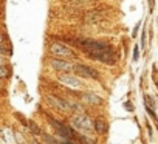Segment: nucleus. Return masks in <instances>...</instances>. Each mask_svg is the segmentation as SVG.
<instances>
[{
    "label": "nucleus",
    "mask_w": 158,
    "mask_h": 144,
    "mask_svg": "<svg viewBox=\"0 0 158 144\" xmlns=\"http://www.w3.org/2000/svg\"><path fill=\"white\" fill-rule=\"evenodd\" d=\"M77 45L81 47L82 51L89 53L93 59H98L99 54H102L104 51L110 50L112 47L109 43H104V42H98V40H92V39H85V40H79Z\"/></svg>",
    "instance_id": "nucleus-1"
},
{
    "label": "nucleus",
    "mask_w": 158,
    "mask_h": 144,
    "mask_svg": "<svg viewBox=\"0 0 158 144\" xmlns=\"http://www.w3.org/2000/svg\"><path fill=\"white\" fill-rule=\"evenodd\" d=\"M50 51H51V54H54V56H57V57H60V59H73V57L76 56L71 48L64 47V45L59 43V42H53L51 47H50Z\"/></svg>",
    "instance_id": "nucleus-2"
},
{
    "label": "nucleus",
    "mask_w": 158,
    "mask_h": 144,
    "mask_svg": "<svg viewBox=\"0 0 158 144\" xmlns=\"http://www.w3.org/2000/svg\"><path fill=\"white\" fill-rule=\"evenodd\" d=\"M73 70L76 71V73L81 76V78H84V79H98V71L96 70H93L92 67H87V65H82V64H77V65H74L73 67Z\"/></svg>",
    "instance_id": "nucleus-3"
},
{
    "label": "nucleus",
    "mask_w": 158,
    "mask_h": 144,
    "mask_svg": "<svg viewBox=\"0 0 158 144\" xmlns=\"http://www.w3.org/2000/svg\"><path fill=\"white\" fill-rule=\"evenodd\" d=\"M50 122L56 127V130L59 132V135L62 136V138H68V139H74V138H77V135L74 133V130L71 129V127H68V125H65V124H62V122H59V121H56V119H50Z\"/></svg>",
    "instance_id": "nucleus-4"
},
{
    "label": "nucleus",
    "mask_w": 158,
    "mask_h": 144,
    "mask_svg": "<svg viewBox=\"0 0 158 144\" xmlns=\"http://www.w3.org/2000/svg\"><path fill=\"white\" fill-rule=\"evenodd\" d=\"M71 124L76 127V129H81V130H85V132H92L93 130V125L90 122V119L84 115H76L73 116L71 119Z\"/></svg>",
    "instance_id": "nucleus-5"
},
{
    "label": "nucleus",
    "mask_w": 158,
    "mask_h": 144,
    "mask_svg": "<svg viewBox=\"0 0 158 144\" xmlns=\"http://www.w3.org/2000/svg\"><path fill=\"white\" fill-rule=\"evenodd\" d=\"M50 65L54 68V70H59V71H64V73H70L73 70L74 65H71L70 62L64 60V59H51L50 60Z\"/></svg>",
    "instance_id": "nucleus-6"
},
{
    "label": "nucleus",
    "mask_w": 158,
    "mask_h": 144,
    "mask_svg": "<svg viewBox=\"0 0 158 144\" xmlns=\"http://www.w3.org/2000/svg\"><path fill=\"white\" fill-rule=\"evenodd\" d=\"M57 79H59V82H62L65 85H70V87H74V88L81 87V81H79L76 76H71L70 73H62V75H59Z\"/></svg>",
    "instance_id": "nucleus-7"
},
{
    "label": "nucleus",
    "mask_w": 158,
    "mask_h": 144,
    "mask_svg": "<svg viewBox=\"0 0 158 144\" xmlns=\"http://www.w3.org/2000/svg\"><path fill=\"white\" fill-rule=\"evenodd\" d=\"M98 60H101V62H104V64H115V62H116V54H115V51L110 48V50L104 51L102 54H99V56H98Z\"/></svg>",
    "instance_id": "nucleus-8"
},
{
    "label": "nucleus",
    "mask_w": 158,
    "mask_h": 144,
    "mask_svg": "<svg viewBox=\"0 0 158 144\" xmlns=\"http://www.w3.org/2000/svg\"><path fill=\"white\" fill-rule=\"evenodd\" d=\"M82 98H84V101H85L87 104H93V105H98V104H101V102H102V99H101L99 96H96L95 93H92V92H89V93L82 95Z\"/></svg>",
    "instance_id": "nucleus-9"
},
{
    "label": "nucleus",
    "mask_w": 158,
    "mask_h": 144,
    "mask_svg": "<svg viewBox=\"0 0 158 144\" xmlns=\"http://www.w3.org/2000/svg\"><path fill=\"white\" fill-rule=\"evenodd\" d=\"M48 99H50V102H53V105H56L57 109H60V110H68L70 107H68V104L64 101V99H60V98H56V96H48Z\"/></svg>",
    "instance_id": "nucleus-10"
},
{
    "label": "nucleus",
    "mask_w": 158,
    "mask_h": 144,
    "mask_svg": "<svg viewBox=\"0 0 158 144\" xmlns=\"http://www.w3.org/2000/svg\"><path fill=\"white\" fill-rule=\"evenodd\" d=\"M93 127H95V130H96L98 133H106V132H107V129H109L107 122H106V121H102V119H96V121L93 122Z\"/></svg>",
    "instance_id": "nucleus-11"
},
{
    "label": "nucleus",
    "mask_w": 158,
    "mask_h": 144,
    "mask_svg": "<svg viewBox=\"0 0 158 144\" xmlns=\"http://www.w3.org/2000/svg\"><path fill=\"white\" fill-rule=\"evenodd\" d=\"M144 102L147 104L149 109H153V107H155V102H153V99H152L149 95H144Z\"/></svg>",
    "instance_id": "nucleus-12"
},
{
    "label": "nucleus",
    "mask_w": 158,
    "mask_h": 144,
    "mask_svg": "<svg viewBox=\"0 0 158 144\" xmlns=\"http://www.w3.org/2000/svg\"><path fill=\"white\" fill-rule=\"evenodd\" d=\"M8 76V68L5 65H0V78H5Z\"/></svg>",
    "instance_id": "nucleus-13"
},
{
    "label": "nucleus",
    "mask_w": 158,
    "mask_h": 144,
    "mask_svg": "<svg viewBox=\"0 0 158 144\" xmlns=\"http://www.w3.org/2000/svg\"><path fill=\"white\" fill-rule=\"evenodd\" d=\"M30 130H31L33 133H36V135H37V133H40V130H39V127H37V125H36L34 122H30Z\"/></svg>",
    "instance_id": "nucleus-14"
},
{
    "label": "nucleus",
    "mask_w": 158,
    "mask_h": 144,
    "mask_svg": "<svg viewBox=\"0 0 158 144\" xmlns=\"http://www.w3.org/2000/svg\"><path fill=\"white\" fill-rule=\"evenodd\" d=\"M133 60H138V47H135L133 50Z\"/></svg>",
    "instance_id": "nucleus-15"
},
{
    "label": "nucleus",
    "mask_w": 158,
    "mask_h": 144,
    "mask_svg": "<svg viewBox=\"0 0 158 144\" xmlns=\"http://www.w3.org/2000/svg\"><path fill=\"white\" fill-rule=\"evenodd\" d=\"M124 107H126V110H129V112H132V110H133V107L130 105V102H126V104H124Z\"/></svg>",
    "instance_id": "nucleus-16"
},
{
    "label": "nucleus",
    "mask_w": 158,
    "mask_h": 144,
    "mask_svg": "<svg viewBox=\"0 0 158 144\" xmlns=\"http://www.w3.org/2000/svg\"><path fill=\"white\" fill-rule=\"evenodd\" d=\"M139 25H141V23H138V25H136V28L133 30V36H136V31H138V28H139Z\"/></svg>",
    "instance_id": "nucleus-17"
},
{
    "label": "nucleus",
    "mask_w": 158,
    "mask_h": 144,
    "mask_svg": "<svg viewBox=\"0 0 158 144\" xmlns=\"http://www.w3.org/2000/svg\"><path fill=\"white\" fill-rule=\"evenodd\" d=\"M0 43H3V36L0 34Z\"/></svg>",
    "instance_id": "nucleus-18"
}]
</instances>
